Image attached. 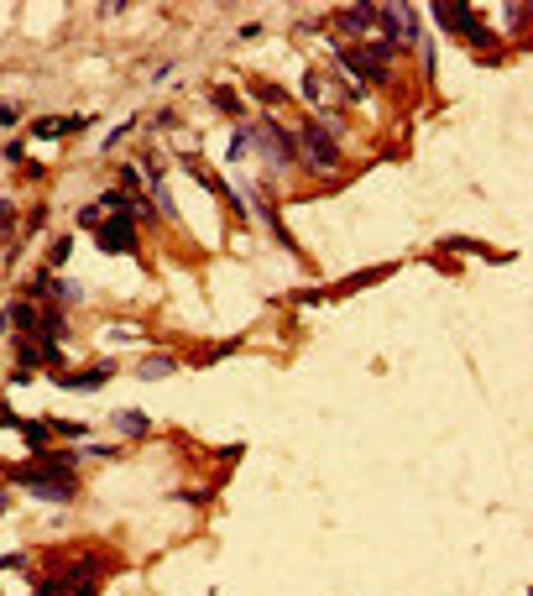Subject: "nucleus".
<instances>
[{
  "label": "nucleus",
  "instance_id": "obj_1",
  "mask_svg": "<svg viewBox=\"0 0 533 596\" xmlns=\"http://www.w3.org/2000/svg\"><path fill=\"white\" fill-rule=\"evenodd\" d=\"M11 487H26L32 497L48 502H73L79 497V481H73V455H48L42 465H21V471H6Z\"/></svg>",
  "mask_w": 533,
  "mask_h": 596
},
{
  "label": "nucleus",
  "instance_id": "obj_2",
  "mask_svg": "<svg viewBox=\"0 0 533 596\" xmlns=\"http://www.w3.org/2000/svg\"><path fill=\"white\" fill-rule=\"evenodd\" d=\"M387 48H345L340 53V68L355 73V79H366V84H387Z\"/></svg>",
  "mask_w": 533,
  "mask_h": 596
},
{
  "label": "nucleus",
  "instance_id": "obj_3",
  "mask_svg": "<svg viewBox=\"0 0 533 596\" xmlns=\"http://www.w3.org/2000/svg\"><path fill=\"white\" fill-rule=\"evenodd\" d=\"M434 16H439V26H445V32H465L471 42H481V48L492 42V32H486V26L476 21V11H471V6H439Z\"/></svg>",
  "mask_w": 533,
  "mask_h": 596
},
{
  "label": "nucleus",
  "instance_id": "obj_4",
  "mask_svg": "<svg viewBox=\"0 0 533 596\" xmlns=\"http://www.w3.org/2000/svg\"><path fill=\"white\" fill-rule=\"evenodd\" d=\"M261 152L272 157V162H293V157H298V136L283 131L277 120H261Z\"/></svg>",
  "mask_w": 533,
  "mask_h": 596
},
{
  "label": "nucleus",
  "instance_id": "obj_5",
  "mask_svg": "<svg viewBox=\"0 0 533 596\" xmlns=\"http://www.w3.org/2000/svg\"><path fill=\"white\" fill-rule=\"evenodd\" d=\"M95 241L105 251H136V230H131V215H110L105 225H95Z\"/></svg>",
  "mask_w": 533,
  "mask_h": 596
},
{
  "label": "nucleus",
  "instance_id": "obj_6",
  "mask_svg": "<svg viewBox=\"0 0 533 596\" xmlns=\"http://www.w3.org/2000/svg\"><path fill=\"white\" fill-rule=\"evenodd\" d=\"M303 142H308V157H314V167H340V147H335V136L324 131L319 120H314V126H303Z\"/></svg>",
  "mask_w": 533,
  "mask_h": 596
},
{
  "label": "nucleus",
  "instance_id": "obj_7",
  "mask_svg": "<svg viewBox=\"0 0 533 596\" xmlns=\"http://www.w3.org/2000/svg\"><path fill=\"white\" fill-rule=\"evenodd\" d=\"M110 371H115V361H100L95 371H63L58 387H68V393H89V387H105Z\"/></svg>",
  "mask_w": 533,
  "mask_h": 596
},
{
  "label": "nucleus",
  "instance_id": "obj_8",
  "mask_svg": "<svg viewBox=\"0 0 533 596\" xmlns=\"http://www.w3.org/2000/svg\"><path fill=\"white\" fill-rule=\"evenodd\" d=\"M73 131H84V115H48V120H32V136H37V142L73 136Z\"/></svg>",
  "mask_w": 533,
  "mask_h": 596
},
{
  "label": "nucleus",
  "instance_id": "obj_9",
  "mask_svg": "<svg viewBox=\"0 0 533 596\" xmlns=\"http://www.w3.org/2000/svg\"><path fill=\"white\" fill-rule=\"evenodd\" d=\"M335 21H340V32H371L377 26V6H345V11H335Z\"/></svg>",
  "mask_w": 533,
  "mask_h": 596
},
{
  "label": "nucleus",
  "instance_id": "obj_10",
  "mask_svg": "<svg viewBox=\"0 0 533 596\" xmlns=\"http://www.w3.org/2000/svg\"><path fill=\"white\" fill-rule=\"evenodd\" d=\"M6 319L16 324V330H26V335H37V324H42V309H32V304H11V309H6Z\"/></svg>",
  "mask_w": 533,
  "mask_h": 596
},
{
  "label": "nucleus",
  "instance_id": "obj_11",
  "mask_svg": "<svg viewBox=\"0 0 533 596\" xmlns=\"http://www.w3.org/2000/svg\"><path fill=\"white\" fill-rule=\"evenodd\" d=\"M21 429V440L32 445V450H48V424H37V418H26V424H16Z\"/></svg>",
  "mask_w": 533,
  "mask_h": 596
},
{
  "label": "nucleus",
  "instance_id": "obj_12",
  "mask_svg": "<svg viewBox=\"0 0 533 596\" xmlns=\"http://www.w3.org/2000/svg\"><path fill=\"white\" fill-rule=\"evenodd\" d=\"M68 257H73V236H58V241H53V251H48V272H53V267H63Z\"/></svg>",
  "mask_w": 533,
  "mask_h": 596
},
{
  "label": "nucleus",
  "instance_id": "obj_13",
  "mask_svg": "<svg viewBox=\"0 0 533 596\" xmlns=\"http://www.w3.org/2000/svg\"><path fill=\"white\" fill-rule=\"evenodd\" d=\"M173 366H178L173 356H147V361H142V377H147V382H152V377H167Z\"/></svg>",
  "mask_w": 533,
  "mask_h": 596
},
{
  "label": "nucleus",
  "instance_id": "obj_14",
  "mask_svg": "<svg viewBox=\"0 0 533 596\" xmlns=\"http://www.w3.org/2000/svg\"><path fill=\"white\" fill-rule=\"evenodd\" d=\"M110 424H115V429H126V434H147V418H142V413H115Z\"/></svg>",
  "mask_w": 533,
  "mask_h": 596
},
{
  "label": "nucleus",
  "instance_id": "obj_15",
  "mask_svg": "<svg viewBox=\"0 0 533 596\" xmlns=\"http://www.w3.org/2000/svg\"><path fill=\"white\" fill-rule=\"evenodd\" d=\"M26 293H32V298H42V293H53V272H48V267H42V272H37V277H32V283H26Z\"/></svg>",
  "mask_w": 533,
  "mask_h": 596
},
{
  "label": "nucleus",
  "instance_id": "obj_16",
  "mask_svg": "<svg viewBox=\"0 0 533 596\" xmlns=\"http://www.w3.org/2000/svg\"><path fill=\"white\" fill-rule=\"evenodd\" d=\"M214 105L225 110V115H241V100H236V95H230V89H220V95H214Z\"/></svg>",
  "mask_w": 533,
  "mask_h": 596
},
{
  "label": "nucleus",
  "instance_id": "obj_17",
  "mask_svg": "<svg viewBox=\"0 0 533 596\" xmlns=\"http://www.w3.org/2000/svg\"><path fill=\"white\" fill-rule=\"evenodd\" d=\"M48 429L68 434V440H84V434H89V424H63V418H58V424H48Z\"/></svg>",
  "mask_w": 533,
  "mask_h": 596
},
{
  "label": "nucleus",
  "instance_id": "obj_18",
  "mask_svg": "<svg viewBox=\"0 0 533 596\" xmlns=\"http://www.w3.org/2000/svg\"><path fill=\"white\" fill-rule=\"evenodd\" d=\"M256 95H261V100H267V105H283V100H288V95H283V89H272V84H256Z\"/></svg>",
  "mask_w": 533,
  "mask_h": 596
},
{
  "label": "nucleus",
  "instance_id": "obj_19",
  "mask_svg": "<svg viewBox=\"0 0 533 596\" xmlns=\"http://www.w3.org/2000/svg\"><path fill=\"white\" fill-rule=\"evenodd\" d=\"M26 157V142H6V162H21Z\"/></svg>",
  "mask_w": 533,
  "mask_h": 596
},
{
  "label": "nucleus",
  "instance_id": "obj_20",
  "mask_svg": "<svg viewBox=\"0 0 533 596\" xmlns=\"http://www.w3.org/2000/svg\"><path fill=\"white\" fill-rule=\"evenodd\" d=\"M32 596H63V581H42V586H37Z\"/></svg>",
  "mask_w": 533,
  "mask_h": 596
},
{
  "label": "nucleus",
  "instance_id": "obj_21",
  "mask_svg": "<svg viewBox=\"0 0 533 596\" xmlns=\"http://www.w3.org/2000/svg\"><path fill=\"white\" fill-rule=\"evenodd\" d=\"M11 220H16V209H11V204H6V199H0V230L11 225Z\"/></svg>",
  "mask_w": 533,
  "mask_h": 596
}]
</instances>
